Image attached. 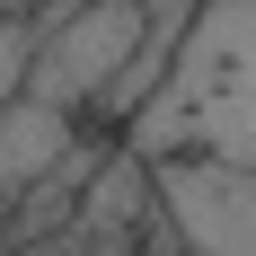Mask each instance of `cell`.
I'll return each instance as SVG.
<instances>
[{
	"mask_svg": "<svg viewBox=\"0 0 256 256\" xmlns=\"http://www.w3.org/2000/svg\"><path fill=\"white\" fill-rule=\"evenodd\" d=\"M142 159H221L256 168V0H194L177 62L150 98L124 115Z\"/></svg>",
	"mask_w": 256,
	"mask_h": 256,
	"instance_id": "6da1fadb",
	"label": "cell"
},
{
	"mask_svg": "<svg viewBox=\"0 0 256 256\" xmlns=\"http://www.w3.org/2000/svg\"><path fill=\"white\" fill-rule=\"evenodd\" d=\"M142 36H150V0H71L62 18H44V44H36L26 88L80 115V106H98L115 88V71L132 62Z\"/></svg>",
	"mask_w": 256,
	"mask_h": 256,
	"instance_id": "7a4b0ae2",
	"label": "cell"
},
{
	"mask_svg": "<svg viewBox=\"0 0 256 256\" xmlns=\"http://www.w3.org/2000/svg\"><path fill=\"white\" fill-rule=\"evenodd\" d=\"M159 204L194 256H256V168L221 159H159Z\"/></svg>",
	"mask_w": 256,
	"mask_h": 256,
	"instance_id": "3957f363",
	"label": "cell"
},
{
	"mask_svg": "<svg viewBox=\"0 0 256 256\" xmlns=\"http://www.w3.org/2000/svg\"><path fill=\"white\" fill-rule=\"evenodd\" d=\"M71 142H80V132H71V106L36 98V88L0 98V204H18V194L44 177L53 159L71 150Z\"/></svg>",
	"mask_w": 256,
	"mask_h": 256,
	"instance_id": "277c9868",
	"label": "cell"
},
{
	"mask_svg": "<svg viewBox=\"0 0 256 256\" xmlns=\"http://www.w3.org/2000/svg\"><path fill=\"white\" fill-rule=\"evenodd\" d=\"M36 44H44V18L26 9H0V98H18L26 71H36Z\"/></svg>",
	"mask_w": 256,
	"mask_h": 256,
	"instance_id": "5b68a950",
	"label": "cell"
},
{
	"mask_svg": "<svg viewBox=\"0 0 256 256\" xmlns=\"http://www.w3.org/2000/svg\"><path fill=\"white\" fill-rule=\"evenodd\" d=\"M80 256H142V238H132V230H106V238H88Z\"/></svg>",
	"mask_w": 256,
	"mask_h": 256,
	"instance_id": "8992f818",
	"label": "cell"
},
{
	"mask_svg": "<svg viewBox=\"0 0 256 256\" xmlns=\"http://www.w3.org/2000/svg\"><path fill=\"white\" fill-rule=\"evenodd\" d=\"M0 256H9V248H0Z\"/></svg>",
	"mask_w": 256,
	"mask_h": 256,
	"instance_id": "52a82bcc",
	"label": "cell"
}]
</instances>
